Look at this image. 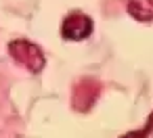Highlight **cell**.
<instances>
[{"label":"cell","instance_id":"3","mask_svg":"<svg viewBox=\"0 0 153 138\" xmlns=\"http://www.w3.org/2000/svg\"><path fill=\"white\" fill-rule=\"evenodd\" d=\"M128 15L140 23L153 21V0H128Z\"/></svg>","mask_w":153,"mask_h":138},{"label":"cell","instance_id":"4","mask_svg":"<svg viewBox=\"0 0 153 138\" xmlns=\"http://www.w3.org/2000/svg\"><path fill=\"white\" fill-rule=\"evenodd\" d=\"M151 132H153V115H151V119L145 123V128H143V130H136V132L124 134V136H120V138H149V136H151Z\"/></svg>","mask_w":153,"mask_h":138},{"label":"cell","instance_id":"1","mask_svg":"<svg viewBox=\"0 0 153 138\" xmlns=\"http://www.w3.org/2000/svg\"><path fill=\"white\" fill-rule=\"evenodd\" d=\"M9 52H11V57H13L17 63L25 65L32 73H40V71L44 69V65H46V59H44L42 48H40L38 44L30 42V40H23V38L13 40V42L9 44Z\"/></svg>","mask_w":153,"mask_h":138},{"label":"cell","instance_id":"2","mask_svg":"<svg viewBox=\"0 0 153 138\" xmlns=\"http://www.w3.org/2000/svg\"><path fill=\"white\" fill-rule=\"evenodd\" d=\"M92 30H94V23H92V19L88 15L71 13L61 23V38L69 40V42H82V40L90 38Z\"/></svg>","mask_w":153,"mask_h":138}]
</instances>
